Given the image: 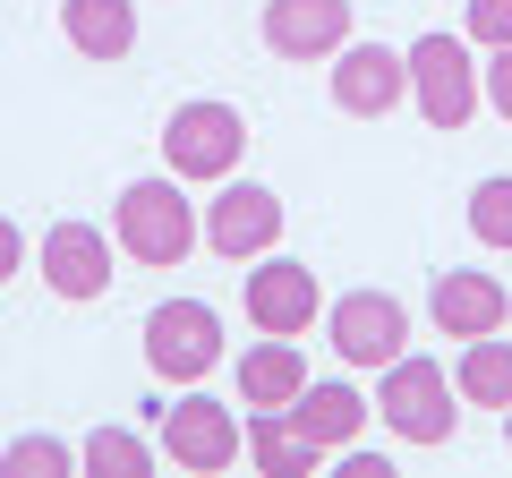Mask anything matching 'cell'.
<instances>
[{
    "label": "cell",
    "mask_w": 512,
    "mask_h": 478,
    "mask_svg": "<svg viewBox=\"0 0 512 478\" xmlns=\"http://www.w3.org/2000/svg\"><path fill=\"white\" fill-rule=\"evenodd\" d=\"M111 231H120V257L137 265H180L197 248V214H188V180H128L111 205Z\"/></svg>",
    "instance_id": "6da1fadb"
},
{
    "label": "cell",
    "mask_w": 512,
    "mask_h": 478,
    "mask_svg": "<svg viewBox=\"0 0 512 478\" xmlns=\"http://www.w3.org/2000/svg\"><path fill=\"white\" fill-rule=\"evenodd\" d=\"M376 419L393 427L402 444H444L453 436V376L436 368V359H419V350H402L393 368H376Z\"/></svg>",
    "instance_id": "7a4b0ae2"
},
{
    "label": "cell",
    "mask_w": 512,
    "mask_h": 478,
    "mask_svg": "<svg viewBox=\"0 0 512 478\" xmlns=\"http://www.w3.org/2000/svg\"><path fill=\"white\" fill-rule=\"evenodd\" d=\"M248 154V120L231 103H180L163 120V163L171 180H231Z\"/></svg>",
    "instance_id": "3957f363"
},
{
    "label": "cell",
    "mask_w": 512,
    "mask_h": 478,
    "mask_svg": "<svg viewBox=\"0 0 512 478\" xmlns=\"http://www.w3.org/2000/svg\"><path fill=\"white\" fill-rule=\"evenodd\" d=\"M146 368L163 385H197V376L222 368V316L205 299H163L146 316Z\"/></svg>",
    "instance_id": "277c9868"
},
{
    "label": "cell",
    "mask_w": 512,
    "mask_h": 478,
    "mask_svg": "<svg viewBox=\"0 0 512 478\" xmlns=\"http://www.w3.org/2000/svg\"><path fill=\"white\" fill-rule=\"evenodd\" d=\"M410 103L427 111V129H470V111H478V69H470V43L461 35H419L410 43Z\"/></svg>",
    "instance_id": "5b68a950"
},
{
    "label": "cell",
    "mask_w": 512,
    "mask_h": 478,
    "mask_svg": "<svg viewBox=\"0 0 512 478\" xmlns=\"http://www.w3.org/2000/svg\"><path fill=\"white\" fill-rule=\"evenodd\" d=\"M197 239L214 248V257H231V265L274 257V239H282V197H274L265 180H222V197L197 214Z\"/></svg>",
    "instance_id": "8992f818"
},
{
    "label": "cell",
    "mask_w": 512,
    "mask_h": 478,
    "mask_svg": "<svg viewBox=\"0 0 512 478\" xmlns=\"http://www.w3.org/2000/svg\"><path fill=\"white\" fill-rule=\"evenodd\" d=\"M325 333H333V350H342L350 368H393L410 350V308L393 291H342L333 316H325Z\"/></svg>",
    "instance_id": "52a82bcc"
},
{
    "label": "cell",
    "mask_w": 512,
    "mask_h": 478,
    "mask_svg": "<svg viewBox=\"0 0 512 478\" xmlns=\"http://www.w3.org/2000/svg\"><path fill=\"white\" fill-rule=\"evenodd\" d=\"M248 325L256 333H282V342H299V333L325 316V291H316V274L299 257H256V274H248Z\"/></svg>",
    "instance_id": "ba28073f"
},
{
    "label": "cell",
    "mask_w": 512,
    "mask_h": 478,
    "mask_svg": "<svg viewBox=\"0 0 512 478\" xmlns=\"http://www.w3.org/2000/svg\"><path fill=\"white\" fill-rule=\"evenodd\" d=\"M239 453H248V427H239L222 402L180 393V402L163 410V461H180V470H231Z\"/></svg>",
    "instance_id": "9c48e42d"
},
{
    "label": "cell",
    "mask_w": 512,
    "mask_h": 478,
    "mask_svg": "<svg viewBox=\"0 0 512 478\" xmlns=\"http://www.w3.org/2000/svg\"><path fill=\"white\" fill-rule=\"evenodd\" d=\"M402 94H410V60L393 52V43H342V52H333V111L384 120Z\"/></svg>",
    "instance_id": "30bf717a"
},
{
    "label": "cell",
    "mask_w": 512,
    "mask_h": 478,
    "mask_svg": "<svg viewBox=\"0 0 512 478\" xmlns=\"http://www.w3.org/2000/svg\"><path fill=\"white\" fill-rule=\"evenodd\" d=\"M350 43V0H265V52L274 60H333Z\"/></svg>",
    "instance_id": "8fae6325"
},
{
    "label": "cell",
    "mask_w": 512,
    "mask_h": 478,
    "mask_svg": "<svg viewBox=\"0 0 512 478\" xmlns=\"http://www.w3.org/2000/svg\"><path fill=\"white\" fill-rule=\"evenodd\" d=\"M35 257H43L52 299H103L111 291V239L94 231V222H52Z\"/></svg>",
    "instance_id": "7c38bea8"
},
{
    "label": "cell",
    "mask_w": 512,
    "mask_h": 478,
    "mask_svg": "<svg viewBox=\"0 0 512 478\" xmlns=\"http://www.w3.org/2000/svg\"><path fill=\"white\" fill-rule=\"evenodd\" d=\"M427 316H436L444 342H478V333H504L512 299H504V282H495V274H470V265H461V274H436Z\"/></svg>",
    "instance_id": "4fadbf2b"
},
{
    "label": "cell",
    "mask_w": 512,
    "mask_h": 478,
    "mask_svg": "<svg viewBox=\"0 0 512 478\" xmlns=\"http://www.w3.org/2000/svg\"><path fill=\"white\" fill-rule=\"evenodd\" d=\"M299 385H308V359H299V342H282V333H265V342L239 359V402L248 410H291Z\"/></svg>",
    "instance_id": "5bb4252c"
},
{
    "label": "cell",
    "mask_w": 512,
    "mask_h": 478,
    "mask_svg": "<svg viewBox=\"0 0 512 478\" xmlns=\"http://www.w3.org/2000/svg\"><path fill=\"white\" fill-rule=\"evenodd\" d=\"M291 419L308 427V436L325 444V453H342V444H359V436H367L376 402H359L350 385H316V376H308V385H299V402H291Z\"/></svg>",
    "instance_id": "9a60e30c"
},
{
    "label": "cell",
    "mask_w": 512,
    "mask_h": 478,
    "mask_svg": "<svg viewBox=\"0 0 512 478\" xmlns=\"http://www.w3.org/2000/svg\"><path fill=\"white\" fill-rule=\"evenodd\" d=\"M60 35H69V52H86V60H128L137 9H128V0H60Z\"/></svg>",
    "instance_id": "2e32d148"
},
{
    "label": "cell",
    "mask_w": 512,
    "mask_h": 478,
    "mask_svg": "<svg viewBox=\"0 0 512 478\" xmlns=\"http://www.w3.org/2000/svg\"><path fill=\"white\" fill-rule=\"evenodd\" d=\"M248 453H256V470H274V478H308L316 461H325V444H316L308 427L291 419V410H256V427H248Z\"/></svg>",
    "instance_id": "e0dca14e"
},
{
    "label": "cell",
    "mask_w": 512,
    "mask_h": 478,
    "mask_svg": "<svg viewBox=\"0 0 512 478\" xmlns=\"http://www.w3.org/2000/svg\"><path fill=\"white\" fill-rule=\"evenodd\" d=\"M461 402H478V410H512V342L478 333V342L461 350Z\"/></svg>",
    "instance_id": "ac0fdd59"
},
{
    "label": "cell",
    "mask_w": 512,
    "mask_h": 478,
    "mask_svg": "<svg viewBox=\"0 0 512 478\" xmlns=\"http://www.w3.org/2000/svg\"><path fill=\"white\" fill-rule=\"evenodd\" d=\"M154 461H163V444L128 436V427H94V436L77 444V470H94V478H146Z\"/></svg>",
    "instance_id": "d6986e66"
},
{
    "label": "cell",
    "mask_w": 512,
    "mask_h": 478,
    "mask_svg": "<svg viewBox=\"0 0 512 478\" xmlns=\"http://www.w3.org/2000/svg\"><path fill=\"white\" fill-rule=\"evenodd\" d=\"M470 231H478V248H512V171L470 188Z\"/></svg>",
    "instance_id": "ffe728a7"
},
{
    "label": "cell",
    "mask_w": 512,
    "mask_h": 478,
    "mask_svg": "<svg viewBox=\"0 0 512 478\" xmlns=\"http://www.w3.org/2000/svg\"><path fill=\"white\" fill-rule=\"evenodd\" d=\"M0 470L9 478H60V470H77V453L60 436H18L9 453H0Z\"/></svg>",
    "instance_id": "44dd1931"
},
{
    "label": "cell",
    "mask_w": 512,
    "mask_h": 478,
    "mask_svg": "<svg viewBox=\"0 0 512 478\" xmlns=\"http://www.w3.org/2000/svg\"><path fill=\"white\" fill-rule=\"evenodd\" d=\"M461 35H470V43H487V52H504V43H512V0H470Z\"/></svg>",
    "instance_id": "7402d4cb"
},
{
    "label": "cell",
    "mask_w": 512,
    "mask_h": 478,
    "mask_svg": "<svg viewBox=\"0 0 512 478\" xmlns=\"http://www.w3.org/2000/svg\"><path fill=\"white\" fill-rule=\"evenodd\" d=\"M487 103H495V111L512 120V43H504L495 60H487Z\"/></svg>",
    "instance_id": "603a6c76"
},
{
    "label": "cell",
    "mask_w": 512,
    "mask_h": 478,
    "mask_svg": "<svg viewBox=\"0 0 512 478\" xmlns=\"http://www.w3.org/2000/svg\"><path fill=\"white\" fill-rule=\"evenodd\" d=\"M18 265H26V239H18V222H9V214H0V282H9V274H18Z\"/></svg>",
    "instance_id": "cb8c5ba5"
},
{
    "label": "cell",
    "mask_w": 512,
    "mask_h": 478,
    "mask_svg": "<svg viewBox=\"0 0 512 478\" xmlns=\"http://www.w3.org/2000/svg\"><path fill=\"white\" fill-rule=\"evenodd\" d=\"M504 444H512V410H504Z\"/></svg>",
    "instance_id": "d4e9b609"
}]
</instances>
